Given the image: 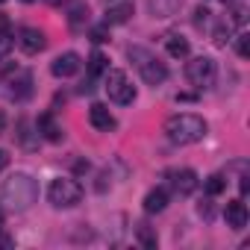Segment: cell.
Instances as JSON below:
<instances>
[{
    "label": "cell",
    "instance_id": "cell-1",
    "mask_svg": "<svg viewBox=\"0 0 250 250\" xmlns=\"http://www.w3.org/2000/svg\"><path fill=\"white\" fill-rule=\"evenodd\" d=\"M0 200H3L12 212H27L39 200V183L30 174L15 171L12 177L3 180V186H0Z\"/></svg>",
    "mask_w": 250,
    "mask_h": 250
},
{
    "label": "cell",
    "instance_id": "cell-2",
    "mask_svg": "<svg viewBox=\"0 0 250 250\" xmlns=\"http://www.w3.org/2000/svg\"><path fill=\"white\" fill-rule=\"evenodd\" d=\"M206 121L200 118V115H191V112H180V115H171L168 121H165V136H168V142H174V145H197L203 136H206Z\"/></svg>",
    "mask_w": 250,
    "mask_h": 250
},
{
    "label": "cell",
    "instance_id": "cell-3",
    "mask_svg": "<svg viewBox=\"0 0 250 250\" xmlns=\"http://www.w3.org/2000/svg\"><path fill=\"white\" fill-rule=\"evenodd\" d=\"M127 56L133 59V65L139 68V74H142V80L147 83V85H162L165 80H168V68H165V62H159L147 47H130L127 50Z\"/></svg>",
    "mask_w": 250,
    "mask_h": 250
},
{
    "label": "cell",
    "instance_id": "cell-4",
    "mask_svg": "<svg viewBox=\"0 0 250 250\" xmlns=\"http://www.w3.org/2000/svg\"><path fill=\"white\" fill-rule=\"evenodd\" d=\"M47 200L56 206V209H71L83 200V188L80 183H74L71 177H56L50 186H47Z\"/></svg>",
    "mask_w": 250,
    "mask_h": 250
},
{
    "label": "cell",
    "instance_id": "cell-5",
    "mask_svg": "<svg viewBox=\"0 0 250 250\" xmlns=\"http://www.w3.org/2000/svg\"><path fill=\"white\" fill-rule=\"evenodd\" d=\"M106 94L118 106H130L136 100V85L127 80V74H124V71H109L106 68Z\"/></svg>",
    "mask_w": 250,
    "mask_h": 250
},
{
    "label": "cell",
    "instance_id": "cell-6",
    "mask_svg": "<svg viewBox=\"0 0 250 250\" xmlns=\"http://www.w3.org/2000/svg\"><path fill=\"white\" fill-rule=\"evenodd\" d=\"M215 74H218V65L212 56H194L188 65H186V80L194 85V88H209L215 83Z\"/></svg>",
    "mask_w": 250,
    "mask_h": 250
},
{
    "label": "cell",
    "instance_id": "cell-7",
    "mask_svg": "<svg viewBox=\"0 0 250 250\" xmlns=\"http://www.w3.org/2000/svg\"><path fill=\"white\" fill-rule=\"evenodd\" d=\"M168 183H171V188H174L180 197L194 194L197 186H200V180H197V174H194L191 168H177V171H171V174H168Z\"/></svg>",
    "mask_w": 250,
    "mask_h": 250
},
{
    "label": "cell",
    "instance_id": "cell-8",
    "mask_svg": "<svg viewBox=\"0 0 250 250\" xmlns=\"http://www.w3.org/2000/svg\"><path fill=\"white\" fill-rule=\"evenodd\" d=\"M44 33L39 30V27H21L18 30V47L27 53V56H36V53H42L44 50Z\"/></svg>",
    "mask_w": 250,
    "mask_h": 250
},
{
    "label": "cell",
    "instance_id": "cell-9",
    "mask_svg": "<svg viewBox=\"0 0 250 250\" xmlns=\"http://www.w3.org/2000/svg\"><path fill=\"white\" fill-rule=\"evenodd\" d=\"M88 121H91V127L94 130H100V133H109V130H115V115L109 112V106H103V103H91V109H88Z\"/></svg>",
    "mask_w": 250,
    "mask_h": 250
},
{
    "label": "cell",
    "instance_id": "cell-10",
    "mask_svg": "<svg viewBox=\"0 0 250 250\" xmlns=\"http://www.w3.org/2000/svg\"><path fill=\"white\" fill-rule=\"evenodd\" d=\"M50 71H53V77H62V80H68V77H74V74L80 71V56H77L74 50H68V53H59V56L53 59Z\"/></svg>",
    "mask_w": 250,
    "mask_h": 250
},
{
    "label": "cell",
    "instance_id": "cell-11",
    "mask_svg": "<svg viewBox=\"0 0 250 250\" xmlns=\"http://www.w3.org/2000/svg\"><path fill=\"white\" fill-rule=\"evenodd\" d=\"M224 218H227V227H232V229H244V227H247V218H250L244 200H229L227 209H224Z\"/></svg>",
    "mask_w": 250,
    "mask_h": 250
},
{
    "label": "cell",
    "instance_id": "cell-12",
    "mask_svg": "<svg viewBox=\"0 0 250 250\" xmlns=\"http://www.w3.org/2000/svg\"><path fill=\"white\" fill-rule=\"evenodd\" d=\"M165 206H168V188H162V186L150 188L147 197H145V212L156 215V212H165Z\"/></svg>",
    "mask_w": 250,
    "mask_h": 250
},
{
    "label": "cell",
    "instance_id": "cell-13",
    "mask_svg": "<svg viewBox=\"0 0 250 250\" xmlns=\"http://www.w3.org/2000/svg\"><path fill=\"white\" fill-rule=\"evenodd\" d=\"M130 15H133V3H127V0H118V3L106 6V24H127Z\"/></svg>",
    "mask_w": 250,
    "mask_h": 250
},
{
    "label": "cell",
    "instance_id": "cell-14",
    "mask_svg": "<svg viewBox=\"0 0 250 250\" xmlns=\"http://www.w3.org/2000/svg\"><path fill=\"white\" fill-rule=\"evenodd\" d=\"M153 18H174L183 6V0H147Z\"/></svg>",
    "mask_w": 250,
    "mask_h": 250
},
{
    "label": "cell",
    "instance_id": "cell-15",
    "mask_svg": "<svg viewBox=\"0 0 250 250\" xmlns=\"http://www.w3.org/2000/svg\"><path fill=\"white\" fill-rule=\"evenodd\" d=\"M36 130H39V139H47V142H59L62 139V130L56 127V121L50 115H42L36 121Z\"/></svg>",
    "mask_w": 250,
    "mask_h": 250
},
{
    "label": "cell",
    "instance_id": "cell-16",
    "mask_svg": "<svg viewBox=\"0 0 250 250\" xmlns=\"http://www.w3.org/2000/svg\"><path fill=\"white\" fill-rule=\"evenodd\" d=\"M165 47H168V53L174 56V59H186L188 56V39H183V36H177V33H171L168 39H165Z\"/></svg>",
    "mask_w": 250,
    "mask_h": 250
},
{
    "label": "cell",
    "instance_id": "cell-17",
    "mask_svg": "<svg viewBox=\"0 0 250 250\" xmlns=\"http://www.w3.org/2000/svg\"><path fill=\"white\" fill-rule=\"evenodd\" d=\"M136 238H139V244H142L145 250H153L156 241H159V238H156V229H153L147 221H139V224H136Z\"/></svg>",
    "mask_w": 250,
    "mask_h": 250
},
{
    "label": "cell",
    "instance_id": "cell-18",
    "mask_svg": "<svg viewBox=\"0 0 250 250\" xmlns=\"http://www.w3.org/2000/svg\"><path fill=\"white\" fill-rule=\"evenodd\" d=\"M33 94V74L30 71H21L18 83H12V97L15 100H27Z\"/></svg>",
    "mask_w": 250,
    "mask_h": 250
},
{
    "label": "cell",
    "instance_id": "cell-19",
    "mask_svg": "<svg viewBox=\"0 0 250 250\" xmlns=\"http://www.w3.org/2000/svg\"><path fill=\"white\" fill-rule=\"evenodd\" d=\"M68 24H71V30L88 27V6H85V3H77V6L71 9V15H68Z\"/></svg>",
    "mask_w": 250,
    "mask_h": 250
},
{
    "label": "cell",
    "instance_id": "cell-20",
    "mask_svg": "<svg viewBox=\"0 0 250 250\" xmlns=\"http://www.w3.org/2000/svg\"><path fill=\"white\" fill-rule=\"evenodd\" d=\"M100 74H106V56L100 50H94L88 56V77H100Z\"/></svg>",
    "mask_w": 250,
    "mask_h": 250
},
{
    "label": "cell",
    "instance_id": "cell-21",
    "mask_svg": "<svg viewBox=\"0 0 250 250\" xmlns=\"http://www.w3.org/2000/svg\"><path fill=\"white\" fill-rule=\"evenodd\" d=\"M229 36H232V24L224 18V21L215 27V44H218V47H224V44L229 42Z\"/></svg>",
    "mask_w": 250,
    "mask_h": 250
},
{
    "label": "cell",
    "instance_id": "cell-22",
    "mask_svg": "<svg viewBox=\"0 0 250 250\" xmlns=\"http://www.w3.org/2000/svg\"><path fill=\"white\" fill-rule=\"evenodd\" d=\"M224 186H227V183H224V177H221V174H212V177L206 180V194H209V197H215V194H221V191H224Z\"/></svg>",
    "mask_w": 250,
    "mask_h": 250
},
{
    "label": "cell",
    "instance_id": "cell-23",
    "mask_svg": "<svg viewBox=\"0 0 250 250\" xmlns=\"http://www.w3.org/2000/svg\"><path fill=\"white\" fill-rule=\"evenodd\" d=\"M12 47H15L12 36L9 33H0V62H6V56L12 53Z\"/></svg>",
    "mask_w": 250,
    "mask_h": 250
},
{
    "label": "cell",
    "instance_id": "cell-24",
    "mask_svg": "<svg viewBox=\"0 0 250 250\" xmlns=\"http://www.w3.org/2000/svg\"><path fill=\"white\" fill-rule=\"evenodd\" d=\"M206 21H209V9H206V6H197V9H194V24L203 27Z\"/></svg>",
    "mask_w": 250,
    "mask_h": 250
},
{
    "label": "cell",
    "instance_id": "cell-25",
    "mask_svg": "<svg viewBox=\"0 0 250 250\" xmlns=\"http://www.w3.org/2000/svg\"><path fill=\"white\" fill-rule=\"evenodd\" d=\"M238 56H247V33H238Z\"/></svg>",
    "mask_w": 250,
    "mask_h": 250
},
{
    "label": "cell",
    "instance_id": "cell-26",
    "mask_svg": "<svg viewBox=\"0 0 250 250\" xmlns=\"http://www.w3.org/2000/svg\"><path fill=\"white\" fill-rule=\"evenodd\" d=\"M106 27H109V24H106ZM106 27H94V30H91V39H94V42H106Z\"/></svg>",
    "mask_w": 250,
    "mask_h": 250
},
{
    "label": "cell",
    "instance_id": "cell-27",
    "mask_svg": "<svg viewBox=\"0 0 250 250\" xmlns=\"http://www.w3.org/2000/svg\"><path fill=\"white\" fill-rule=\"evenodd\" d=\"M0 33H9V15L0 12Z\"/></svg>",
    "mask_w": 250,
    "mask_h": 250
},
{
    "label": "cell",
    "instance_id": "cell-28",
    "mask_svg": "<svg viewBox=\"0 0 250 250\" xmlns=\"http://www.w3.org/2000/svg\"><path fill=\"white\" fill-rule=\"evenodd\" d=\"M6 165H9V153H6V150H3V147H0V171H3V168H6Z\"/></svg>",
    "mask_w": 250,
    "mask_h": 250
},
{
    "label": "cell",
    "instance_id": "cell-29",
    "mask_svg": "<svg viewBox=\"0 0 250 250\" xmlns=\"http://www.w3.org/2000/svg\"><path fill=\"white\" fill-rule=\"evenodd\" d=\"M3 130H6V115L0 112V133H3Z\"/></svg>",
    "mask_w": 250,
    "mask_h": 250
},
{
    "label": "cell",
    "instance_id": "cell-30",
    "mask_svg": "<svg viewBox=\"0 0 250 250\" xmlns=\"http://www.w3.org/2000/svg\"><path fill=\"white\" fill-rule=\"evenodd\" d=\"M44 3H50V6H59V3H65V0H44Z\"/></svg>",
    "mask_w": 250,
    "mask_h": 250
},
{
    "label": "cell",
    "instance_id": "cell-31",
    "mask_svg": "<svg viewBox=\"0 0 250 250\" xmlns=\"http://www.w3.org/2000/svg\"><path fill=\"white\" fill-rule=\"evenodd\" d=\"M0 227H3V206H0Z\"/></svg>",
    "mask_w": 250,
    "mask_h": 250
},
{
    "label": "cell",
    "instance_id": "cell-32",
    "mask_svg": "<svg viewBox=\"0 0 250 250\" xmlns=\"http://www.w3.org/2000/svg\"><path fill=\"white\" fill-rule=\"evenodd\" d=\"M224 3H235V0H224Z\"/></svg>",
    "mask_w": 250,
    "mask_h": 250
},
{
    "label": "cell",
    "instance_id": "cell-33",
    "mask_svg": "<svg viewBox=\"0 0 250 250\" xmlns=\"http://www.w3.org/2000/svg\"><path fill=\"white\" fill-rule=\"evenodd\" d=\"M24 3H33V0H24Z\"/></svg>",
    "mask_w": 250,
    "mask_h": 250
},
{
    "label": "cell",
    "instance_id": "cell-34",
    "mask_svg": "<svg viewBox=\"0 0 250 250\" xmlns=\"http://www.w3.org/2000/svg\"><path fill=\"white\" fill-rule=\"evenodd\" d=\"M0 3H6V0H0Z\"/></svg>",
    "mask_w": 250,
    "mask_h": 250
}]
</instances>
